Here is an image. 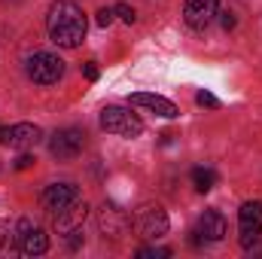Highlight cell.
Masks as SVG:
<instances>
[{"label":"cell","mask_w":262,"mask_h":259,"mask_svg":"<svg viewBox=\"0 0 262 259\" xmlns=\"http://www.w3.org/2000/svg\"><path fill=\"white\" fill-rule=\"evenodd\" d=\"M46 28H49V37L55 46L61 49H76L82 40H85V31H89V21L82 15V9L73 3V0H58L52 3L49 15H46Z\"/></svg>","instance_id":"obj_1"},{"label":"cell","mask_w":262,"mask_h":259,"mask_svg":"<svg viewBox=\"0 0 262 259\" xmlns=\"http://www.w3.org/2000/svg\"><path fill=\"white\" fill-rule=\"evenodd\" d=\"M131 226H134V232H137L140 238L156 241V238H165V235H168L171 220H168V213H165L162 204H143V207L134 213Z\"/></svg>","instance_id":"obj_2"},{"label":"cell","mask_w":262,"mask_h":259,"mask_svg":"<svg viewBox=\"0 0 262 259\" xmlns=\"http://www.w3.org/2000/svg\"><path fill=\"white\" fill-rule=\"evenodd\" d=\"M101 128L119 137H140L143 134V122L125 110V107H104L101 110Z\"/></svg>","instance_id":"obj_3"},{"label":"cell","mask_w":262,"mask_h":259,"mask_svg":"<svg viewBox=\"0 0 262 259\" xmlns=\"http://www.w3.org/2000/svg\"><path fill=\"white\" fill-rule=\"evenodd\" d=\"M28 76L40 85H52L64 76V61L52 52H34L28 58Z\"/></svg>","instance_id":"obj_4"},{"label":"cell","mask_w":262,"mask_h":259,"mask_svg":"<svg viewBox=\"0 0 262 259\" xmlns=\"http://www.w3.org/2000/svg\"><path fill=\"white\" fill-rule=\"evenodd\" d=\"M85 146V134L79 128H58L49 137V153L58 159V162H70L82 153Z\"/></svg>","instance_id":"obj_5"},{"label":"cell","mask_w":262,"mask_h":259,"mask_svg":"<svg viewBox=\"0 0 262 259\" xmlns=\"http://www.w3.org/2000/svg\"><path fill=\"white\" fill-rule=\"evenodd\" d=\"M98 226L104 232V238H122L131 229V217L128 210H122L116 201H104L98 210Z\"/></svg>","instance_id":"obj_6"},{"label":"cell","mask_w":262,"mask_h":259,"mask_svg":"<svg viewBox=\"0 0 262 259\" xmlns=\"http://www.w3.org/2000/svg\"><path fill=\"white\" fill-rule=\"evenodd\" d=\"M238 226H241V244L250 250L262 235V201H247L238 210Z\"/></svg>","instance_id":"obj_7"},{"label":"cell","mask_w":262,"mask_h":259,"mask_svg":"<svg viewBox=\"0 0 262 259\" xmlns=\"http://www.w3.org/2000/svg\"><path fill=\"white\" fill-rule=\"evenodd\" d=\"M216 9H220V0H186V3H183V18H186L189 28L204 31V28L213 21Z\"/></svg>","instance_id":"obj_8"},{"label":"cell","mask_w":262,"mask_h":259,"mask_svg":"<svg viewBox=\"0 0 262 259\" xmlns=\"http://www.w3.org/2000/svg\"><path fill=\"white\" fill-rule=\"evenodd\" d=\"M55 217V232L58 235H67V232H73V229H82V223H85V217H89V204L82 201V198H76V201H70L64 210H58V213H52Z\"/></svg>","instance_id":"obj_9"},{"label":"cell","mask_w":262,"mask_h":259,"mask_svg":"<svg viewBox=\"0 0 262 259\" xmlns=\"http://www.w3.org/2000/svg\"><path fill=\"white\" fill-rule=\"evenodd\" d=\"M79 198V189L73 186V183H52V186H46V192H43V207L46 210H52V213H58V210H64L70 201H76Z\"/></svg>","instance_id":"obj_10"},{"label":"cell","mask_w":262,"mask_h":259,"mask_svg":"<svg viewBox=\"0 0 262 259\" xmlns=\"http://www.w3.org/2000/svg\"><path fill=\"white\" fill-rule=\"evenodd\" d=\"M226 232H229V226H226V217L220 213V210H204L201 217H198V229L195 235H201L204 241H223L226 238Z\"/></svg>","instance_id":"obj_11"},{"label":"cell","mask_w":262,"mask_h":259,"mask_svg":"<svg viewBox=\"0 0 262 259\" xmlns=\"http://www.w3.org/2000/svg\"><path fill=\"white\" fill-rule=\"evenodd\" d=\"M128 101L134 104V107H146V110H152V113H159V116H165V119H174V116H180L177 104H174V101H168V98H162V95L137 92V95H131Z\"/></svg>","instance_id":"obj_12"},{"label":"cell","mask_w":262,"mask_h":259,"mask_svg":"<svg viewBox=\"0 0 262 259\" xmlns=\"http://www.w3.org/2000/svg\"><path fill=\"white\" fill-rule=\"evenodd\" d=\"M40 140H43V131H40V125H34V122H18V125H12V128H9V137H6V143L15 146V149H34Z\"/></svg>","instance_id":"obj_13"},{"label":"cell","mask_w":262,"mask_h":259,"mask_svg":"<svg viewBox=\"0 0 262 259\" xmlns=\"http://www.w3.org/2000/svg\"><path fill=\"white\" fill-rule=\"evenodd\" d=\"M18 250H21L25 256H43V253L49 250V235L31 226V229L21 235V244H18Z\"/></svg>","instance_id":"obj_14"},{"label":"cell","mask_w":262,"mask_h":259,"mask_svg":"<svg viewBox=\"0 0 262 259\" xmlns=\"http://www.w3.org/2000/svg\"><path fill=\"white\" fill-rule=\"evenodd\" d=\"M192 183H195L198 192H210V189L216 186V174H213L210 168H195V171H192Z\"/></svg>","instance_id":"obj_15"},{"label":"cell","mask_w":262,"mask_h":259,"mask_svg":"<svg viewBox=\"0 0 262 259\" xmlns=\"http://www.w3.org/2000/svg\"><path fill=\"white\" fill-rule=\"evenodd\" d=\"M137 256L140 259H168L171 256V250H168V247H140Z\"/></svg>","instance_id":"obj_16"},{"label":"cell","mask_w":262,"mask_h":259,"mask_svg":"<svg viewBox=\"0 0 262 259\" xmlns=\"http://www.w3.org/2000/svg\"><path fill=\"white\" fill-rule=\"evenodd\" d=\"M113 18H116V9L104 6V9H98V18H95V21H98L101 28H110V25H113Z\"/></svg>","instance_id":"obj_17"},{"label":"cell","mask_w":262,"mask_h":259,"mask_svg":"<svg viewBox=\"0 0 262 259\" xmlns=\"http://www.w3.org/2000/svg\"><path fill=\"white\" fill-rule=\"evenodd\" d=\"M195 104H198V107H210V110H213V107H220L216 95H210V92H198V95H195Z\"/></svg>","instance_id":"obj_18"},{"label":"cell","mask_w":262,"mask_h":259,"mask_svg":"<svg viewBox=\"0 0 262 259\" xmlns=\"http://www.w3.org/2000/svg\"><path fill=\"white\" fill-rule=\"evenodd\" d=\"M113 9H116V15H119L125 25H134V18H137V15H134V9H131L128 3H119V6H113Z\"/></svg>","instance_id":"obj_19"},{"label":"cell","mask_w":262,"mask_h":259,"mask_svg":"<svg viewBox=\"0 0 262 259\" xmlns=\"http://www.w3.org/2000/svg\"><path fill=\"white\" fill-rule=\"evenodd\" d=\"M34 162H37V159H34V156H28V153H21V156H18V159H15V168H18V171H28V168H31V165H34Z\"/></svg>","instance_id":"obj_20"},{"label":"cell","mask_w":262,"mask_h":259,"mask_svg":"<svg viewBox=\"0 0 262 259\" xmlns=\"http://www.w3.org/2000/svg\"><path fill=\"white\" fill-rule=\"evenodd\" d=\"M82 76H85L89 82H95V79H98V67L92 64V61H85V64H82Z\"/></svg>","instance_id":"obj_21"},{"label":"cell","mask_w":262,"mask_h":259,"mask_svg":"<svg viewBox=\"0 0 262 259\" xmlns=\"http://www.w3.org/2000/svg\"><path fill=\"white\" fill-rule=\"evenodd\" d=\"M235 21H238V18H235L232 12H223V18H220V25H223V31H232V28H235Z\"/></svg>","instance_id":"obj_22"},{"label":"cell","mask_w":262,"mask_h":259,"mask_svg":"<svg viewBox=\"0 0 262 259\" xmlns=\"http://www.w3.org/2000/svg\"><path fill=\"white\" fill-rule=\"evenodd\" d=\"M6 137H9V128H0V143H6Z\"/></svg>","instance_id":"obj_23"},{"label":"cell","mask_w":262,"mask_h":259,"mask_svg":"<svg viewBox=\"0 0 262 259\" xmlns=\"http://www.w3.org/2000/svg\"><path fill=\"white\" fill-rule=\"evenodd\" d=\"M3 3H21V0H3Z\"/></svg>","instance_id":"obj_24"}]
</instances>
